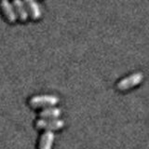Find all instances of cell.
<instances>
[{
  "label": "cell",
  "mask_w": 149,
  "mask_h": 149,
  "mask_svg": "<svg viewBox=\"0 0 149 149\" xmlns=\"http://www.w3.org/2000/svg\"><path fill=\"white\" fill-rule=\"evenodd\" d=\"M143 74L140 72L134 73L132 74H130L129 77H126L121 79L120 81L116 84V88L119 91H127L132 88L135 86L139 85L140 83L143 81Z\"/></svg>",
  "instance_id": "cell-1"
},
{
  "label": "cell",
  "mask_w": 149,
  "mask_h": 149,
  "mask_svg": "<svg viewBox=\"0 0 149 149\" xmlns=\"http://www.w3.org/2000/svg\"><path fill=\"white\" fill-rule=\"evenodd\" d=\"M59 102V98L54 95H38L34 96L29 101V104L32 107H49L54 106Z\"/></svg>",
  "instance_id": "cell-2"
},
{
  "label": "cell",
  "mask_w": 149,
  "mask_h": 149,
  "mask_svg": "<svg viewBox=\"0 0 149 149\" xmlns=\"http://www.w3.org/2000/svg\"><path fill=\"white\" fill-rule=\"evenodd\" d=\"M64 122L57 118H41L36 122V127L40 130H56L63 129Z\"/></svg>",
  "instance_id": "cell-3"
},
{
  "label": "cell",
  "mask_w": 149,
  "mask_h": 149,
  "mask_svg": "<svg viewBox=\"0 0 149 149\" xmlns=\"http://www.w3.org/2000/svg\"><path fill=\"white\" fill-rule=\"evenodd\" d=\"M0 8H1L2 11L4 13L5 17L9 22H15L17 21V14L12 3H10L8 0H0Z\"/></svg>",
  "instance_id": "cell-4"
},
{
  "label": "cell",
  "mask_w": 149,
  "mask_h": 149,
  "mask_svg": "<svg viewBox=\"0 0 149 149\" xmlns=\"http://www.w3.org/2000/svg\"><path fill=\"white\" fill-rule=\"evenodd\" d=\"M23 2L31 18L34 20H38L41 17V9L36 0H23Z\"/></svg>",
  "instance_id": "cell-5"
},
{
  "label": "cell",
  "mask_w": 149,
  "mask_h": 149,
  "mask_svg": "<svg viewBox=\"0 0 149 149\" xmlns=\"http://www.w3.org/2000/svg\"><path fill=\"white\" fill-rule=\"evenodd\" d=\"M12 5L16 11L17 17L20 18V20L22 22L27 21L28 17H29V13L27 11V8L23 0H12Z\"/></svg>",
  "instance_id": "cell-6"
},
{
  "label": "cell",
  "mask_w": 149,
  "mask_h": 149,
  "mask_svg": "<svg viewBox=\"0 0 149 149\" xmlns=\"http://www.w3.org/2000/svg\"><path fill=\"white\" fill-rule=\"evenodd\" d=\"M54 141V133L52 130H47L40 138L38 149H51Z\"/></svg>",
  "instance_id": "cell-7"
},
{
  "label": "cell",
  "mask_w": 149,
  "mask_h": 149,
  "mask_svg": "<svg viewBox=\"0 0 149 149\" xmlns=\"http://www.w3.org/2000/svg\"><path fill=\"white\" fill-rule=\"evenodd\" d=\"M62 114V111L57 107L49 106L48 108H45L40 111L39 116L41 118H58Z\"/></svg>",
  "instance_id": "cell-8"
}]
</instances>
